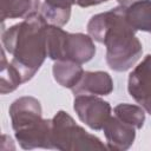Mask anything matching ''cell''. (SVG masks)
<instances>
[{"instance_id":"obj_17","label":"cell","mask_w":151,"mask_h":151,"mask_svg":"<svg viewBox=\"0 0 151 151\" xmlns=\"http://www.w3.org/2000/svg\"><path fill=\"white\" fill-rule=\"evenodd\" d=\"M122 6H129V5H131L132 2H136V1H138V0H117Z\"/></svg>"},{"instance_id":"obj_7","label":"cell","mask_w":151,"mask_h":151,"mask_svg":"<svg viewBox=\"0 0 151 151\" xmlns=\"http://www.w3.org/2000/svg\"><path fill=\"white\" fill-rule=\"evenodd\" d=\"M127 91L129 94L151 114V54L145 55L129 74Z\"/></svg>"},{"instance_id":"obj_3","label":"cell","mask_w":151,"mask_h":151,"mask_svg":"<svg viewBox=\"0 0 151 151\" xmlns=\"http://www.w3.org/2000/svg\"><path fill=\"white\" fill-rule=\"evenodd\" d=\"M8 113L21 149H51V119L42 118L41 104L37 98L25 96L15 99Z\"/></svg>"},{"instance_id":"obj_16","label":"cell","mask_w":151,"mask_h":151,"mask_svg":"<svg viewBox=\"0 0 151 151\" xmlns=\"http://www.w3.org/2000/svg\"><path fill=\"white\" fill-rule=\"evenodd\" d=\"M106 1L109 0H76V5H78L79 7H90V6H96Z\"/></svg>"},{"instance_id":"obj_8","label":"cell","mask_w":151,"mask_h":151,"mask_svg":"<svg viewBox=\"0 0 151 151\" xmlns=\"http://www.w3.org/2000/svg\"><path fill=\"white\" fill-rule=\"evenodd\" d=\"M106 146L113 151H125L130 149L136 139V129L116 116H111L103 127Z\"/></svg>"},{"instance_id":"obj_14","label":"cell","mask_w":151,"mask_h":151,"mask_svg":"<svg viewBox=\"0 0 151 151\" xmlns=\"http://www.w3.org/2000/svg\"><path fill=\"white\" fill-rule=\"evenodd\" d=\"M22 84V78L19 71L6 59V51L1 50L0 63V93L7 94L15 91Z\"/></svg>"},{"instance_id":"obj_10","label":"cell","mask_w":151,"mask_h":151,"mask_svg":"<svg viewBox=\"0 0 151 151\" xmlns=\"http://www.w3.org/2000/svg\"><path fill=\"white\" fill-rule=\"evenodd\" d=\"M74 4L76 0H44L40 6V13L48 25L63 27L68 22Z\"/></svg>"},{"instance_id":"obj_9","label":"cell","mask_w":151,"mask_h":151,"mask_svg":"<svg viewBox=\"0 0 151 151\" xmlns=\"http://www.w3.org/2000/svg\"><path fill=\"white\" fill-rule=\"evenodd\" d=\"M113 91V80L105 71H85L78 84L72 88L77 94L107 96Z\"/></svg>"},{"instance_id":"obj_6","label":"cell","mask_w":151,"mask_h":151,"mask_svg":"<svg viewBox=\"0 0 151 151\" xmlns=\"http://www.w3.org/2000/svg\"><path fill=\"white\" fill-rule=\"evenodd\" d=\"M73 109L78 118L94 131L103 130L112 112V107L109 101L93 94L74 96Z\"/></svg>"},{"instance_id":"obj_4","label":"cell","mask_w":151,"mask_h":151,"mask_svg":"<svg viewBox=\"0 0 151 151\" xmlns=\"http://www.w3.org/2000/svg\"><path fill=\"white\" fill-rule=\"evenodd\" d=\"M47 57L54 61L71 60L78 64L90 61L96 54L93 39L84 33H68L59 26L47 25Z\"/></svg>"},{"instance_id":"obj_15","label":"cell","mask_w":151,"mask_h":151,"mask_svg":"<svg viewBox=\"0 0 151 151\" xmlns=\"http://www.w3.org/2000/svg\"><path fill=\"white\" fill-rule=\"evenodd\" d=\"M113 116L122 122L133 126L136 130H140L145 123V110L140 105L122 103L114 106Z\"/></svg>"},{"instance_id":"obj_5","label":"cell","mask_w":151,"mask_h":151,"mask_svg":"<svg viewBox=\"0 0 151 151\" xmlns=\"http://www.w3.org/2000/svg\"><path fill=\"white\" fill-rule=\"evenodd\" d=\"M51 149L61 151L105 150L107 146L94 134L78 125L65 111H58L51 119Z\"/></svg>"},{"instance_id":"obj_13","label":"cell","mask_w":151,"mask_h":151,"mask_svg":"<svg viewBox=\"0 0 151 151\" xmlns=\"http://www.w3.org/2000/svg\"><path fill=\"white\" fill-rule=\"evenodd\" d=\"M40 0H0L1 21L7 19H25L38 12Z\"/></svg>"},{"instance_id":"obj_2","label":"cell","mask_w":151,"mask_h":151,"mask_svg":"<svg viewBox=\"0 0 151 151\" xmlns=\"http://www.w3.org/2000/svg\"><path fill=\"white\" fill-rule=\"evenodd\" d=\"M47 25L42 14L35 12L2 29V48L12 55L11 63L19 71L22 83L34 77L47 57Z\"/></svg>"},{"instance_id":"obj_11","label":"cell","mask_w":151,"mask_h":151,"mask_svg":"<svg viewBox=\"0 0 151 151\" xmlns=\"http://www.w3.org/2000/svg\"><path fill=\"white\" fill-rule=\"evenodd\" d=\"M125 17L136 32H151V0H138L125 6Z\"/></svg>"},{"instance_id":"obj_1","label":"cell","mask_w":151,"mask_h":151,"mask_svg":"<svg viewBox=\"0 0 151 151\" xmlns=\"http://www.w3.org/2000/svg\"><path fill=\"white\" fill-rule=\"evenodd\" d=\"M87 34L106 47V64L116 72L130 70L139 60L143 46L125 17V6L93 15L87 22Z\"/></svg>"},{"instance_id":"obj_12","label":"cell","mask_w":151,"mask_h":151,"mask_svg":"<svg viewBox=\"0 0 151 151\" xmlns=\"http://www.w3.org/2000/svg\"><path fill=\"white\" fill-rule=\"evenodd\" d=\"M84 72L80 64L71 60H57L52 67L54 80L60 86L71 90L78 84Z\"/></svg>"}]
</instances>
